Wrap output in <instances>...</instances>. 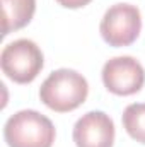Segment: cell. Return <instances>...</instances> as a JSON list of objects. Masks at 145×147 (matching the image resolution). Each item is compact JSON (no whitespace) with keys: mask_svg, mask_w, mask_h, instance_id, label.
<instances>
[{"mask_svg":"<svg viewBox=\"0 0 145 147\" xmlns=\"http://www.w3.org/2000/svg\"><path fill=\"white\" fill-rule=\"evenodd\" d=\"M101 36L109 46L121 48L132 45L142 31V14L132 3L111 5L99 26Z\"/></svg>","mask_w":145,"mask_h":147,"instance_id":"4","label":"cell"},{"mask_svg":"<svg viewBox=\"0 0 145 147\" xmlns=\"http://www.w3.org/2000/svg\"><path fill=\"white\" fill-rule=\"evenodd\" d=\"M2 72L10 80L17 84H29L43 70L44 58L34 41L31 39H15L9 43L0 53Z\"/></svg>","mask_w":145,"mask_h":147,"instance_id":"3","label":"cell"},{"mask_svg":"<svg viewBox=\"0 0 145 147\" xmlns=\"http://www.w3.org/2000/svg\"><path fill=\"white\" fill-rule=\"evenodd\" d=\"M89 94V84L82 74L72 69H58L41 84L39 99L56 113L77 110Z\"/></svg>","mask_w":145,"mask_h":147,"instance_id":"1","label":"cell"},{"mask_svg":"<svg viewBox=\"0 0 145 147\" xmlns=\"http://www.w3.org/2000/svg\"><path fill=\"white\" fill-rule=\"evenodd\" d=\"M56 2L65 9H80V7L87 5L91 0H56Z\"/></svg>","mask_w":145,"mask_h":147,"instance_id":"9","label":"cell"},{"mask_svg":"<svg viewBox=\"0 0 145 147\" xmlns=\"http://www.w3.org/2000/svg\"><path fill=\"white\" fill-rule=\"evenodd\" d=\"M73 142L77 147H113L114 123L104 111H89L82 115L73 127Z\"/></svg>","mask_w":145,"mask_h":147,"instance_id":"6","label":"cell"},{"mask_svg":"<svg viewBox=\"0 0 145 147\" xmlns=\"http://www.w3.org/2000/svg\"><path fill=\"white\" fill-rule=\"evenodd\" d=\"M103 82L116 96H132L145 84V70L133 57H114L103 67Z\"/></svg>","mask_w":145,"mask_h":147,"instance_id":"5","label":"cell"},{"mask_svg":"<svg viewBox=\"0 0 145 147\" xmlns=\"http://www.w3.org/2000/svg\"><path fill=\"white\" fill-rule=\"evenodd\" d=\"M55 135L51 120L34 110L17 111L3 127V139L9 147H51Z\"/></svg>","mask_w":145,"mask_h":147,"instance_id":"2","label":"cell"},{"mask_svg":"<svg viewBox=\"0 0 145 147\" xmlns=\"http://www.w3.org/2000/svg\"><path fill=\"white\" fill-rule=\"evenodd\" d=\"M123 127L126 134L140 142L145 144V103H133L128 105L123 111Z\"/></svg>","mask_w":145,"mask_h":147,"instance_id":"8","label":"cell"},{"mask_svg":"<svg viewBox=\"0 0 145 147\" xmlns=\"http://www.w3.org/2000/svg\"><path fill=\"white\" fill-rule=\"evenodd\" d=\"M36 12V0H2V36L28 26Z\"/></svg>","mask_w":145,"mask_h":147,"instance_id":"7","label":"cell"}]
</instances>
